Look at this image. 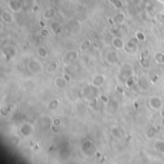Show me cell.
I'll use <instances>...</instances> for the list:
<instances>
[{
  "label": "cell",
  "instance_id": "cell-5",
  "mask_svg": "<svg viewBox=\"0 0 164 164\" xmlns=\"http://www.w3.org/2000/svg\"><path fill=\"white\" fill-rule=\"evenodd\" d=\"M8 8L13 13H20L23 9V3L20 0H10L8 2Z\"/></svg>",
  "mask_w": 164,
  "mask_h": 164
},
{
  "label": "cell",
  "instance_id": "cell-4",
  "mask_svg": "<svg viewBox=\"0 0 164 164\" xmlns=\"http://www.w3.org/2000/svg\"><path fill=\"white\" fill-rule=\"evenodd\" d=\"M105 58H106V61L109 65H116L117 63L119 62L118 55H117L116 51H113V50H111V51L107 52L106 57Z\"/></svg>",
  "mask_w": 164,
  "mask_h": 164
},
{
  "label": "cell",
  "instance_id": "cell-8",
  "mask_svg": "<svg viewBox=\"0 0 164 164\" xmlns=\"http://www.w3.org/2000/svg\"><path fill=\"white\" fill-rule=\"evenodd\" d=\"M2 54H3L4 57H6L8 61H11L12 59L16 57V49L13 46H11V45H7V46H4L2 48Z\"/></svg>",
  "mask_w": 164,
  "mask_h": 164
},
{
  "label": "cell",
  "instance_id": "cell-10",
  "mask_svg": "<svg viewBox=\"0 0 164 164\" xmlns=\"http://www.w3.org/2000/svg\"><path fill=\"white\" fill-rule=\"evenodd\" d=\"M53 83H54L55 86H56L57 88H59V89H65L66 88L68 82L65 80V78L63 76H57V77H55Z\"/></svg>",
  "mask_w": 164,
  "mask_h": 164
},
{
  "label": "cell",
  "instance_id": "cell-12",
  "mask_svg": "<svg viewBox=\"0 0 164 164\" xmlns=\"http://www.w3.org/2000/svg\"><path fill=\"white\" fill-rule=\"evenodd\" d=\"M106 81V76L104 74H97L93 77V79L91 80V85L95 86V88H100Z\"/></svg>",
  "mask_w": 164,
  "mask_h": 164
},
{
  "label": "cell",
  "instance_id": "cell-34",
  "mask_svg": "<svg viewBox=\"0 0 164 164\" xmlns=\"http://www.w3.org/2000/svg\"><path fill=\"white\" fill-rule=\"evenodd\" d=\"M135 36H136V38H137V39L139 40V42H144V40L146 39L145 35L142 33V32H136Z\"/></svg>",
  "mask_w": 164,
  "mask_h": 164
},
{
  "label": "cell",
  "instance_id": "cell-21",
  "mask_svg": "<svg viewBox=\"0 0 164 164\" xmlns=\"http://www.w3.org/2000/svg\"><path fill=\"white\" fill-rule=\"evenodd\" d=\"M36 54L39 58L45 59L48 57V50L43 46H39L36 48Z\"/></svg>",
  "mask_w": 164,
  "mask_h": 164
},
{
  "label": "cell",
  "instance_id": "cell-20",
  "mask_svg": "<svg viewBox=\"0 0 164 164\" xmlns=\"http://www.w3.org/2000/svg\"><path fill=\"white\" fill-rule=\"evenodd\" d=\"M154 62L157 65H164V53L157 52L154 56Z\"/></svg>",
  "mask_w": 164,
  "mask_h": 164
},
{
  "label": "cell",
  "instance_id": "cell-6",
  "mask_svg": "<svg viewBox=\"0 0 164 164\" xmlns=\"http://www.w3.org/2000/svg\"><path fill=\"white\" fill-rule=\"evenodd\" d=\"M28 69L33 73H40L42 71V65L39 61L32 59L28 62Z\"/></svg>",
  "mask_w": 164,
  "mask_h": 164
},
{
  "label": "cell",
  "instance_id": "cell-38",
  "mask_svg": "<svg viewBox=\"0 0 164 164\" xmlns=\"http://www.w3.org/2000/svg\"><path fill=\"white\" fill-rule=\"evenodd\" d=\"M161 116L163 117V119H164V111H161Z\"/></svg>",
  "mask_w": 164,
  "mask_h": 164
},
{
  "label": "cell",
  "instance_id": "cell-30",
  "mask_svg": "<svg viewBox=\"0 0 164 164\" xmlns=\"http://www.w3.org/2000/svg\"><path fill=\"white\" fill-rule=\"evenodd\" d=\"M156 18H157V20L159 22V23L164 24V11L159 12L157 15Z\"/></svg>",
  "mask_w": 164,
  "mask_h": 164
},
{
  "label": "cell",
  "instance_id": "cell-22",
  "mask_svg": "<svg viewBox=\"0 0 164 164\" xmlns=\"http://www.w3.org/2000/svg\"><path fill=\"white\" fill-rule=\"evenodd\" d=\"M139 66L144 68V69H150L151 68V62L147 58H140L139 60Z\"/></svg>",
  "mask_w": 164,
  "mask_h": 164
},
{
  "label": "cell",
  "instance_id": "cell-7",
  "mask_svg": "<svg viewBox=\"0 0 164 164\" xmlns=\"http://www.w3.org/2000/svg\"><path fill=\"white\" fill-rule=\"evenodd\" d=\"M81 150L82 152L85 154H91L95 152V147L92 141L90 140H85V142L81 145Z\"/></svg>",
  "mask_w": 164,
  "mask_h": 164
},
{
  "label": "cell",
  "instance_id": "cell-31",
  "mask_svg": "<svg viewBox=\"0 0 164 164\" xmlns=\"http://www.w3.org/2000/svg\"><path fill=\"white\" fill-rule=\"evenodd\" d=\"M100 101H101L103 104H105V105H107V104H108L109 103V98L107 96V95H105V94H101L99 96V98H98Z\"/></svg>",
  "mask_w": 164,
  "mask_h": 164
},
{
  "label": "cell",
  "instance_id": "cell-23",
  "mask_svg": "<svg viewBox=\"0 0 164 164\" xmlns=\"http://www.w3.org/2000/svg\"><path fill=\"white\" fill-rule=\"evenodd\" d=\"M154 149L156 151L160 153V154H164V140H160L158 139L154 142Z\"/></svg>",
  "mask_w": 164,
  "mask_h": 164
},
{
  "label": "cell",
  "instance_id": "cell-24",
  "mask_svg": "<svg viewBox=\"0 0 164 164\" xmlns=\"http://www.w3.org/2000/svg\"><path fill=\"white\" fill-rule=\"evenodd\" d=\"M60 100H59L58 98H56V99H53V100H51L49 103H48V106H47V108H49V109H51V111H54V109H56L59 106H60Z\"/></svg>",
  "mask_w": 164,
  "mask_h": 164
},
{
  "label": "cell",
  "instance_id": "cell-16",
  "mask_svg": "<svg viewBox=\"0 0 164 164\" xmlns=\"http://www.w3.org/2000/svg\"><path fill=\"white\" fill-rule=\"evenodd\" d=\"M125 20H126V13L124 12H119L112 18V21L114 24H121Z\"/></svg>",
  "mask_w": 164,
  "mask_h": 164
},
{
  "label": "cell",
  "instance_id": "cell-37",
  "mask_svg": "<svg viewBox=\"0 0 164 164\" xmlns=\"http://www.w3.org/2000/svg\"><path fill=\"white\" fill-rule=\"evenodd\" d=\"M63 77H65V80H66L67 82H70V81H71V77H70V74H69V73H65V74H63Z\"/></svg>",
  "mask_w": 164,
  "mask_h": 164
},
{
  "label": "cell",
  "instance_id": "cell-28",
  "mask_svg": "<svg viewBox=\"0 0 164 164\" xmlns=\"http://www.w3.org/2000/svg\"><path fill=\"white\" fill-rule=\"evenodd\" d=\"M145 135L148 139H152L157 135V130L154 129V128H150V129H148L147 131H146Z\"/></svg>",
  "mask_w": 164,
  "mask_h": 164
},
{
  "label": "cell",
  "instance_id": "cell-35",
  "mask_svg": "<svg viewBox=\"0 0 164 164\" xmlns=\"http://www.w3.org/2000/svg\"><path fill=\"white\" fill-rule=\"evenodd\" d=\"M59 129H60V127H56V126H51V130H52V131H53V133H55V134H59V133H60V130H59Z\"/></svg>",
  "mask_w": 164,
  "mask_h": 164
},
{
  "label": "cell",
  "instance_id": "cell-2",
  "mask_svg": "<svg viewBox=\"0 0 164 164\" xmlns=\"http://www.w3.org/2000/svg\"><path fill=\"white\" fill-rule=\"evenodd\" d=\"M138 42H139V40L137 39V38H136V36H134V38L130 39L125 43V48L124 49L129 53H134V52L136 51V49H137Z\"/></svg>",
  "mask_w": 164,
  "mask_h": 164
},
{
  "label": "cell",
  "instance_id": "cell-29",
  "mask_svg": "<svg viewBox=\"0 0 164 164\" xmlns=\"http://www.w3.org/2000/svg\"><path fill=\"white\" fill-rule=\"evenodd\" d=\"M39 36H42V39L48 38V36H50V31H49V29H47V28H42V30H40V32H39Z\"/></svg>",
  "mask_w": 164,
  "mask_h": 164
},
{
  "label": "cell",
  "instance_id": "cell-19",
  "mask_svg": "<svg viewBox=\"0 0 164 164\" xmlns=\"http://www.w3.org/2000/svg\"><path fill=\"white\" fill-rule=\"evenodd\" d=\"M108 1L111 3V5L114 9H116V10H122L123 7H124L123 0H108Z\"/></svg>",
  "mask_w": 164,
  "mask_h": 164
},
{
  "label": "cell",
  "instance_id": "cell-36",
  "mask_svg": "<svg viewBox=\"0 0 164 164\" xmlns=\"http://www.w3.org/2000/svg\"><path fill=\"white\" fill-rule=\"evenodd\" d=\"M148 52H149V51H148V49L143 50V51L140 53V58H145V57H147Z\"/></svg>",
  "mask_w": 164,
  "mask_h": 164
},
{
  "label": "cell",
  "instance_id": "cell-13",
  "mask_svg": "<svg viewBox=\"0 0 164 164\" xmlns=\"http://www.w3.org/2000/svg\"><path fill=\"white\" fill-rule=\"evenodd\" d=\"M111 45L115 50H122L125 48V42L120 36H113L111 39Z\"/></svg>",
  "mask_w": 164,
  "mask_h": 164
},
{
  "label": "cell",
  "instance_id": "cell-18",
  "mask_svg": "<svg viewBox=\"0 0 164 164\" xmlns=\"http://www.w3.org/2000/svg\"><path fill=\"white\" fill-rule=\"evenodd\" d=\"M55 13H56V10L53 8H49L43 13V18L46 20H51L55 16Z\"/></svg>",
  "mask_w": 164,
  "mask_h": 164
},
{
  "label": "cell",
  "instance_id": "cell-25",
  "mask_svg": "<svg viewBox=\"0 0 164 164\" xmlns=\"http://www.w3.org/2000/svg\"><path fill=\"white\" fill-rule=\"evenodd\" d=\"M58 67H59V63L57 62H50L49 65H47L46 71L48 73H54L55 71L58 69Z\"/></svg>",
  "mask_w": 164,
  "mask_h": 164
},
{
  "label": "cell",
  "instance_id": "cell-1",
  "mask_svg": "<svg viewBox=\"0 0 164 164\" xmlns=\"http://www.w3.org/2000/svg\"><path fill=\"white\" fill-rule=\"evenodd\" d=\"M134 69L130 63H124L122 65L120 69H119V76L122 79L126 80L127 78H129L131 76H134Z\"/></svg>",
  "mask_w": 164,
  "mask_h": 164
},
{
  "label": "cell",
  "instance_id": "cell-14",
  "mask_svg": "<svg viewBox=\"0 0 164 164\" xmlns=\"http://www.w3.org/2000/svg\"><path fill=\"white\" fill-rule=\"evenodd\" d=\"M79 58V52L76 51V50H70V51H68L65 56V62H75L77 59Z\"/></svg>",
  "mask_w": 164,
  "mask_h": 164
},
{
  "label": "cell",
  "instance_id": "cell-15",
  "mask_svg": "<svg viewBox=\"0 0 164 164\" xmlns=\"http://www.w3.org/2000/svg\"><path fill=\"white\" fill-rule=\"evenodd\" d=\"M111 134L116 139H122L125 136V131L120 127H112Z\"/></svg>",
  "mask_w": 164,
  "mask_h": 164
},
{
  "label": "cell",
  "instance_id": "cell-27",
  "mask_svg": "<svg viewBox=\"0 0 164 164\" xmlns=\"http://www.w3.org/2000/svg\"><path fill=\"white\" fill-rule=\"evenodd\" d=\"M124 83H125V85L127 86L128 88H134V86L135 85V80L134 78V76H131L129 77V78H127L125 81H124Z\"/></svg>",
  "mask_w": 164,
  "mask_h": 164
},
{
  "label": "cell",
  "instance_id": "cell-3",
  "mask_svg": "<svg viewBox=\"0 0 164 164\" xmlns=\"http://www.w3.org/2000/svg\"><path fill=\"white\" fill-rule=\"evenodd\" d=\"M33 131H34V126L31 123L25 122L23 124H21L19 128V133L23 137H28V136L33 134Z\"/></svg>",
  "mask_w": 164,
  "mask_h": 164
},
{
  "label": "cell",
  "instance_id": "cell-9",
  "mask_svg": "<svg viewBox=\"0 0 164 164\" xmlns=\"http://www.w3.org/2000/svg\"><path fill=\"white\" fill-rule=\"evenodd\" d=\"M149 106L154 111H158L162 108V100L157 96H153L149 100Z\"/></svg>",
  "mask_w": 164,
  "mask_h": 164
},
{
  "label": "cell",
  "instance_id": "cell-32",
  "mask_svg": "<svg viewBox=\"0 0 164 164\" xmlns=\"http://www.w3.org/2000/svg\"><path fill=\"white\" fill-rule=\"evenodd\" d=\"M52 125L56 127H61L62 126V119L59 117H55L54 119H52Z\"/></svg>",
  "mask_w": 164,
  "mask_h": 164
},
{
  "label": "cell",
  "instance_id": "cell-26",
  "mask_svg": "<svg viewBox=\"0 0 164 164\" xmlns=\"http://www.w3.org/2000/svg\"><path fill=\"white\" fill-rule=\"evenodd\" d=\"M91 44H92V42H91L90 39H85L80 45V50L81 51H86V50L90 48Z\"/></svg>",
  "mask_w": 164,
  "mask_h": 164
},
{
  "label": "cell",
  "instance_id": "cell-11",
  "mask_svg": "<svg viewBox=\"0 0 164 164\" xmlns=\"http://www.w3.org/2000/svg\"><path fill=\"white\" fill-rule=\"evenodd\" d=\"M0 18H1V21L5 24H12L13 20H15V17H13V13L9 11H3L1 13Z\"/></svg>",
  "mask_w": 164,
  "mask_h": 164
},
{
  "label": "cell",
  "instance_id": "cell-17",
  "mask_svg": "<svg viewBox=\"0 0 164 164\" xmlns=\"http://www.w3.org/2000/svg\"><path fill=\"white\" fill-rule=\"evenodd\" d=\"M50 30H52V32L54 34H60L62 33V25L60 22L58 21H52L51 23H50Z\"/></svg>",
  "mask_w": 164,
  "mask_h": 164
},
{
  "label": "cell",
  "instance_id": "cell-33",
  "mask_svg": "<svg viewBox=\"0 0 164 164\" xmlns=\"http://www.w3.org/2000/svg\"><path fill=\"white\" fill-rule=\"evenodd\" d=\"M11 142L13 143V145L18 146V145L20 144L21 140H20L19 137H18V136H12V137H11Z\"/></svg>",
  "mask_w": 164,
  "mask_h": 164
}]
</instances>
